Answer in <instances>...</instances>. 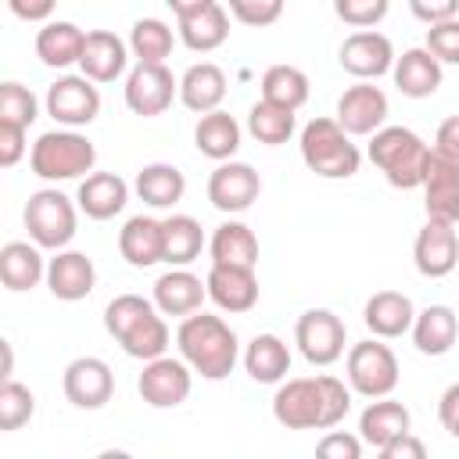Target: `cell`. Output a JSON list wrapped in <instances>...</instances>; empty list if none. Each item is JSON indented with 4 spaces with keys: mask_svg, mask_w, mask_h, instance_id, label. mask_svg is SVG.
I'll return each instance as SVG.
<instances>
[{
    "mask_svg": "<svg viewBox=\"0 0 459 459\" xmlns=\"http://www.w3.org/2000/svg\"><path fill=\"white\" fill-rule=\"evenodd\" d=\"M208 298L230 312V316H244L258 305V276L251 265H222V262H212L208 276Z\"/></svg>",
    "mask_w": 459,
    "mask_h": 459,
    "instance_id": "18",
    "label": "cell"
},
{
    "mask_svg": "<svg viewBox=\"0 0 459 459\" xmlns=\"http://www.w3.org/2000/svg\"><path fill=\"white\" fill-rule=\"evenodd\" d=\"M244 369L255 384H280L290 373V348L276 333H255L244 348Z\"/></svg>",
    "mask_w": 459,
    "mask_h": 459,
    "instance_id": "31",
    "label": "cell"
},
{
    "mask_svg": "<svg viewBox=\"0 0 459 459\" xmlns=\"http://www.w3.org/2000/svg\"><path fill=\"white\" fill-rule=\"evenodd\" d=\"M61 391L75 409H104L115 394V373L97 355H79L65 366Z\"/></svg>",
    "mask_w": 459,
    "mask_h": 459,
    "instance_id": "13",
    "label": "cell"
},
{
    "mask_svg": "<svg viewBox=\"0 0 459 459\" xmlns=\"http://www.w3.org/2000/svg\"><path fill=\"white\" fill-rule=\"evenodd\" d=\"M204 298H208V283L194 276L186 265H172L154 280V305L161 308V316H190L204 305Z\"/></svg>",
    "mask_w": 459,
    "mask_h": 459,
    "instance_id": "24",
    "label": "cell"
},
{
    "mask_svg": "<svg viewBox=\"0 0 459 459\" xmlns=\"http://www.w3.org/2000/svg\"><path fill=\"white\" fill-rule=\"evenodd\" d=\"M423 212L427 219L459 222V161L430 151V165L423 176Z\"/></svg>",
    "mask_w": 459,
    "mask_h": 459,
    "instance_id": "20",
    "label": "cell"
},
{
    "mask_svg": "<svg viewBox=\"0 0 459 459\" xmlns=\"http://www.w3.org/2000/svg\"><path fill=\"white\" fill-rule=\"evenodd\" d=\"M287 0H230V14L247 29H265L280 22Z\"/></svg>",
    "mask_w": 459,
    "mask_h": 459,
    "instance_id": "44",
    "label": "cell"
},
{
    "mask_svg": "<svg viewBox=\"0 0 459 459\" xmlns=\"http://www.w3.org/2000/svg\"><path fill=\"white\" fill-rule=\"evenodd\" d=\"M412 427V416H409V409L398 402V398H391V394H384V398H373L366 409H362V416H359V437L369 445V448H384L387 441H394L398 434H405Z\"/></svg>",
    "mask_w": 459,
    "mask_h": 459,
    "instance_id": "29",
    "label": "cell"
},
{
    "mask_svg": "<svg viewBox=\"0 0 459 459\" xmlns=\"http://www.w3.org/2000/svg\"><path fill=\"white\" fill-rule=\"evenodd\" d=\"M294 344L305 355V362H312V366H333L344 355L348 326L330 308H308L294 323Z\"/></svg>",
    "mask_w": 459,
    "mask_h": 459,
    "instance_id": "9",
    "label": "cell"
},
{
    "mask_svg": "<svg viewBox=\"0 0 459 459\" xmlns=\"http://www.w3.org/2000/svg\"><path fill=\"white\" fill-rule=\"evenodd\" d=\"M208 251H212V262H222V265H258V237L247 222H222L215 226L212 240H208Z\"/></svg>",
    "mask_w": 459,
    "mask_h": 459,
    "instance_id": "36",
    "label": "cell"
},
{
    "mask_svg": "<svg viewBox=\"0 0 459 459\" xmlns=\"http://www.w3.org/2000/svg\"><path fill=\"white\" fill-rule=\"evenodd\" d=\"M301 161L308 165V172L323 176V179H351L362 165V151L351 143V136L341 129L337 118H312L301 129Z\"/></svg>",
    "mask_w": 459,
    "mask_h": 459,
    "instance_id": "5",
    "label": "cell"
},
{
    "mask_svg": "<svg viewBox=\"0 0 459 459\" xmlns=\"http://www.w3.org/2000/svg\"><path fill=\"white\" fill-rule=\"evenodd\" d=\"M441 65H459V18L437 22L427 29V43H423Z\"/></svg>",
    "mask_w": 459,
    "mask_h": 459,
    "instance_id": "45",
    "label": "cell"
},
{
    "mask_svg": "<svg viewBox=\"0 0 459 459\" xmlns=\"http://www.w3.org/2000/svg\"><path fill=\"white\" fill-rule=\"evenodd\" d=\"M129 201V183L118 176V172H90L82 183H79V194H75V204L86 219H115Z\"/></svg>",
    "mask_w": 459,
    "mask_h": 459,
    "instance_id": "26",
    "label": "cell"
},
{
    "mask_svg": "<svg viewBox=\"0 0 459 459\" xmlns=\"http://www.w3.org/2000/svg\"><path fill=\"white\" fill-rule=\"evenodd\" d=\"M47 115L57 126L79 129L90 126L100 115V90L86 75H61L57 82L47 86Z\"/></svg>",
    "mask_w": 459,
    "mask_h": 459,
    "instance_id": "12",
    "label": "cell"
},
{
    "mask_svg": "<svg viewBox=\"0 0 459 459\" xmlns=\"http://www.w3.org/2000/svg\"><path fill=\"white\" fill-rule=\"evenodd\" d=\"M176 348L186 359V366L204 380H226L240 359V341L233 326L222 316H212L201 308L183 316L176 330Z\"/></svg>",
    "mask_w": 459,
    "mask_h": 459,
    "instance_id": "2",
    "label": "cell"
},
{
    "mask_svg": "<svg viewBox=\"0 0 459 459\" xmlns=\"http://www.w3.org/2000/svg\"><path fill=\"white\" fill-rule=\"evenodd\" d=\"M169 4V11L176 14V22L179 18H190V14H197V11H204L208 4H215V0H165Z\"/></svg>",
    "mask_w": 459,
    "mask_h": 459,
    "instance_id": "53",
    "label": "cell"
},
{
    "mask_svg": "<svg viewBox=\"0 0 459 459\" xmlns=\"http://www.w3.org/2000/svg\"><path fill=\"white\" fill-rule=\"evenodd\" d=\"M82 43H86V32L79 25H72V22H47L36 32V57L47 68H68V65H79Z\"/></svg>",
    "mask_w": 459,
    "mask_h": 459,
    "instance_id": "35",
    "label": "cell"
},
{
    "mask_svg": "<svg viewBox=\"0 0 459 459\" xmlns=\"http://www.w3.org/2000/svg\"><path fill=\"white\" fill-rule=\"evenodd\" d=\"M362 437H355V434H344V430H330L319 445H316V452L323 455V459H359L362 455Z\"/></svg>",
    "mask_w": 459,
    "mask_h": 459,
    "instance_id": "46",
    "label": "cell"
},
{
    "mask_svg": "<svg viewBox=\"0 0 459 459\" xmlns=\"http://www.w3.org/2000/svg\"><path fill=\"white\" fill-rule=\"evenodd\" d=\"M423 455H427V445H423L412 430L398 434L394 441H387V445L380 448V459H423Z\"/></svg>",
    "mask_w": 459,
    "mask_h": 459,
    "instance_id": "49",
    "label": "cell"
},
{
    "mask_svg": "<svg viewBox=\"0 0 459 459\" xmlns=\"http://www.w3.org/2000/svg\"><path fill=\"white\" fill-rule=\"evenodd\" d=\"M36 416V394L18 384V380H4L0 384V430H18Z\"/></svg>",
    "mask_w": 459,
    "mask_h": 459,
    "instance_id": "41",
    "label": "cell"
},
{
    "mask_svg": "<svg viewBox=\"0 0 459 459\" xmlns=\"http://www.w3.org/2000/svg\"><path fill=\"white\" fill-rule=\"evenodd\" d=\"M337 61H341V68H344L348 75L373 82V79H380V75H387V72L394 68V47H391V39H387L384 32H377V29H359V32H351V36L341 43Z\"/></svg>",
    "mask_w": 459,
    "mask_h": 459,
    "instance_id": "17",
    "label": "cell"
},
{
    "mask_svg": "<svg viewBox=\"0 0 459 459\" xmlns=\"http://www.w3.org/2000/svg\"><path fill=\"white\" fill-rule=\"evenodd\" d=\"M104 330L122 344L129 359L151 362L169 348V323L161 308L140 294H118L104 308Z\"/></svg>",
    "mask_w": 459,
    "mask_h": 459,
    "instance_id": "3",
    "label": "cell"
},
{
    "mask_svg": "<svg viewBox=\"0 0 459 459\" xmlns=\"http://www.w3.org/2000/svg\"><path fill=\"white\" fill-rule=\"evenodd\" d=\"M136 197L147 204V208H172L183 201L186 194V176L169 165V161H151L136 172Z\"/></svg>",
    "mask_w": 459,
    "mask_h": 459,
    "instance_id": "34",
    "label": "cell"
},
{
    "mask_svg": "<svg viewBox=\"0 0 459 459\" xmlns=\"http://www.w3.org/2000/svg\"><path fill=\"white\" fill-rule=\"evenodd\" d=\"M412 262H416V273L427 276V280L448 276L459 265V233H455V222L427 219L423 230L416 233Z\"/></svg>",
    "mask_w": 459,
    "mask_h": 459,
    "instance_id": "16",
    "label": "cell"
},
{
    "mask_svg": "<svg viewBox=\"0 0 459 459\" xmlns=\"http://www.w3.org/2000/svg\"><path fill=\"white\" fill-rule=\"evenodd\" d=\"M194 387V369L186 366V359H172V355H158L151 362H143V373L136 380L140 398L151 409H176L190 398Z\"/></svg>",
    "mask_w": 459,
    "mask_h": 459,
    "instance_id": "11",
    "label": "cell"
},
{
    "mask_svg": "<svg viewBox=\"0 0 459 459\" xmlns=\"http://www.w3.org/2000/svg\"><path fill=\"white\" fill-rule=\"evenodd\" d=\"M165 226V262L169 265H190L204 247V230L194 215H169Z\"/></svg>",
    "mask_w": 459,
    "mask_h": 459,
    "instance_id": "39",
    "label": "cell"
},
{
    "mask_svg": "<svg viewBox=\"0 0 459 459\" xmlns=\"http://www.w3.org/2000/svg\"><path fill=\"white\" fill-rule=\"evenodd\" d=\"M409 333H412V344L420 355L437 359V355H448L452 344L459 341V319L448 305H427L423 312H416Z\"/></svg>",
    "mask_w": 459,
    "mask_h": 459,
    "instance_id": "30",
    "label": "cell"
},
{
    "mask_svg": "<svg viewBox=\"0 0 459 459\" xmlns=\"http://www.w3.org/2000/svg\"><path fill=\"white\" fill-rule=\"evenodd\" d=\"M351 409V387L330 373L280 380L273 394V416L287 430H330Z\"/></svg>",
    "mask_w": 459,
    "mask_h": 459,
    "instance_id": "1",
    "label": "cell"
},
{
    "mask_svg": "<svg viewBox=\"0 0 459 459\" xmlns=\"http://www.w3.org/2000/svg\"><path fill=\"white\" fill-rule=\"evenodd\" d=\"M437 420H441V427L459 441V384H448V387H445V394H441V402H437Z\"/></svg>",
    "mask_w": 459,
    "mask_h": 459,
    "instance_id": "51",
    "label": "cell"
},
{
    "mask_svg": "<svg viewBox=\"0 0 459 459\" xmlns=\"http://www.w3.org/2000/svg\"><path fill=\"white\" fill-rule=\"evenodd\" d=\"M47 287L57 301H82L93 294L97 287V269L93 258L86 251H72L61 247L50 262H47Z\"/></svg>",
    "mask_w": 459,
    "mask_h": 459,
    "instance_id": "19",
    "label": "cell"
},
{
    "mask_svg": "<svg viewBox=\"0 0 459 459\" xmlns=\"http://www.w3.org/2000/svg\"><path fill=\"white\" fill-rule=\"evenodd\" d=\"M11 14L22 18V22H47L57 7V0H7Z\"/></svg>",
    "mask_w": 459,
    "mask_h": 459,
    "instance_id": "52",
    "label": "cell"
},
{
    "mask_svg": "<svg viewBox=\"0 0 459 459\" xmlns=\"http://www.w3.org/2000/svg\"><path fill=\"white\" fill-rule=\"evenodd\" d=\"M294 111L290 108H280V104H273V100H258V104H251V111H247V133L258 140V143H265V147H280V143H287L290 136H294Z\"/></svg>",
    "mask_w": 459,
    "mask_h": 459,
    "instance_id": "38",
    "label": "cell"
},
{
    "mask_svg": "<svg viewBox=\"0 0 459 459\" xmlns=\"http://www.w3.org/2000/svg\"><path fill=\"white\" fill-rule=\"evenodd\" d=\"M430 143L412 133L409 126H384L369 140V161L384 172V179L394 190H416L423 186L427 165H430Z\"/></svg>",
    "mask_w": 459,
    "mask_h": 459,
    "instance_id": "4",
    "label": "cell"
},
{
    "mask_svg": "<svg viewBox=\"0 0 459 459\" xmlns=\"http://www.w3.org/2000/svg\"><path fill=\"white\" fill-rule=\"evenodd\" d=\"M434 151L459 161V115H448L434 133Z\"/></svg>",
    "mask_w": 459,
    "mask_h": 459,
    "instance_id": "50",
    "label": "cell"
},
{
    "mask_svg": "<svg viewBox=\"0 0 459 459\" xmlns=\"http://www.w3.org/2000/svg\"><path fill=\"white\" fill-rule=\"evenodd\" d=\"M194 147L204 158H212V161H230L240 151V126H237V118L230 111H222V108L201 115L197 126H194Z\"/></svg>",
    "mask_w": 459,
    "mask_h": 459,
    "instance_id": "33",
    "label": "cell"
},
{
    "mask_svg": "<svg viewBox=\"0 0 459 459\" xmlns=\"http://www.w3.org/2000/svg\"><path fill=\"white\" fill-rule=\"evenodd\" d=\"M25 230H29V240H36L43 251H61L72 244L75 237V226H79V204L61 194L57 186H43L36 194H29L25 201Z\"/></svg>",
    "mask_w": 459,
    "mask_h": 459,
    "instance_id": "7",
    "label": "cell"
},
{
    "mask_svg": "<svg viewBox=\"0 0 459 459\" xmlns=\"http://www.w3.org/2000/svg\"><path fill=\"white\" fill-rule=\"evenodd\" d=\"M412 319H416V305L409 294L402 290H377L366 305H362V323L373 337H384V341H394L402 333L412 330Z\"/></svg>",
    "mask_w": 459,
    "mask_h": 459,
    "instance_id": "22",
    "label": "cell"
},
{
    "mask_svg": "<svg viewBox=\"0 0 459 459\" xmlns=\"http://www.w3.org/2000/svg\"><path fill=\"white\" fill-rule=\"evenodd\" d=\"M258 194H262V179L247 161H233V158L219 161L208 176V201L226 215L247 212L258 201Z\"/></svg>",
    "mask_w": 459,
    "mask_h": 459,
    "instance_id": "15",
    "label": "cell"
},
{
    "mask_svg": "<svg viewBox=\"0 0 459 459\" xmlns=\"http://www.w3.org/2000/svg\"><path fill=\"white\" fill-rule=\"evenodd\" d=\"M179 39L183 47H190L194 54H212L230 39V7H222L219 0L208 4L204 11L179 18Z\"/></svg>",
    "mask_w": 459,
    "mask_h": 459,
    "instance_id": "32",
    "label": "cell"
},
{
    "mask_svg": "<svg viewBox=\"0 0 459 459\" xmlns=\"http://www.w3.org/2000/svg\"><path fill=\"white\" fill-rule=\"evenodd\" d=\"M391 75H394V86H398L402 97L423 100V97L437 93V86L445 79V68L427 47H409V50H402V57H394Z\"/></svg>",
    "mask_w": 459,
    "mask_h": 459,
    "instance_id": "21",
    "label": "cell"
},
{
    "mask_svg": "<svg viewBox=\"0 0 459 459\" xmlns=\"http://www.w3.org/2000/svg\"><path fill=\"white\" fill-rule=\"evenodd\" d=\"M118 251L133 269H151L165 262V226L151 215H133L118 230Z\"/></svg>",
    "mask_w": 459,
    "mask_h": 459,
    "instance_id": "23",
    "label": "cell"
},
{
    "mask_svg": "<svg viewBox=\"0 0 459 459\" xmlns=\"http://www.w3.org/2000/svg\"><path fill=\"white\" fill-rule=\"evenodd\" d=\"M0 348H4V380H11V369H14V351H11V341H0Z\"/></svg>",
    "mask_w": 459,
    "mask_h": 459,
    "instance_id": "54",
    "label": "cell"
},
{
    "mask_svg": "<svg viewBox=\"0 0 459 459\" xmlns=\"http://www.w3.org/2000/svg\"><path fill=\"white\" fill-rule=\"evenodd\" d=\"M308 93H312L308 90V75L301 68H294V65H273L262 75V100H273L280 108L298 111V108H305Z\"/></svg>",
    "mask_w": 459,
    "mask_h": 459,
    "instance_id": "37",
    "label": "cell"
},
{
    "mask_svg": "<svg viewBox=\"0 0 459 459\" xmlns=\"http://www.w3.org/2000/svg\"><path fill=\"white\" fill-rule=\"evenodd\" d=\"M226 100V72L212 61H197L179 75V104L194 115H208Z\"/></svg>",
    "mask_w": 459,
    "mask_h": 459,
    "instance_id": "27",
    "label": "cell"
},
{
    "mask_svg": "<svg viewBox=\"0 0 459 459\" xmlns=\"http://www.w3.org/2000/svg\"><path fill=\"white\" fill-rule=\"evenodd\" d=\"M43 247L32 240H7L4 247H0V280H4V287L7 290H14V294H25V290H32L39 280H47V262H43V255H39Z\"/></svg>",
    "mask_w": 459,
    "mask_h": 459,
    "instance_id": "28",
    "label": "cell"
},
{
    "mask_svg": "<svg viewBox=\"0 0 459 459\" xmlns=\"http://www.w3.org/2000/svg\"><path fill=\"white\" fill-rule=\"evenodd\" d=\"M172 43H176V36L161 18H136L129 29V50L136 61L165 65V57L172 54Z\"/></svg>",
    "mask_w": 459,
    "mask_h": 459,
    "instance_id": "40",
    "label": "cell"
},
{
    "mask_svg": "<svg viewBox=\"0 0 459 459\" xmlns=\"http://www.w3.org/2000/svg\"><path fill=\"white\" fill-rule=\"evenodd\" d=\"M129 65V47L111 32V29H93L86 32V43H82V57H79V68L86 79L93 82H115Z\"/></svg>",
    "mask_w": 459,
    "mask_h": 459,
    "instance_id": "25",
    "label": "cell"
},
{
    "mask_svg": "<svg viewBox=\"0 0 459 459\" xmlns=\"http://www.w3.org/2000/svg\"><path fill=\"white\" fill-rule=\"evenodd\" d=\"M391 0H333V14L351 29H373L387 18Z\"/></svg>",
    "mask_w": 459,
    "mask_h": 459,
    "instance_id": "43",
    "label": "cell"
},
{
    "mask_svg": "<svg viewBox=\"0 0 459 459\" xmlns=\"http://www.w3.org/2000/svg\"><path fill=\"white\" fill-rule=\"evenodd\" d=\"M36 115H39L36 93H32L29 86L7 79V82L0 86V122H14V126H25V129H29V126L36 122Z\"/></svg>",
    "mask_w": 459,
    "mask_h": 459,
    "instance_id": "42",
    "label": "cell"
},
{
    "mask_svg": "<svg viewBox=\"0 0 459 459\" xmlns=\"http://www.w3.org/2000/svg\"><path fill=\"white\" fill-rule=\"evenodd\" d=\"M344 377H348V387L362 398H384L398 387V355L384 344V337H369V341H359L348 348V359H344Z\"/></svg>",
    "mask_w": 459,
    "mask_h": 459,
    "instance_id": "8",
    "label": "cell"
},
{
    "mask_svg": "<svg viewBox=\"0 0 459 459\" xmlns=\"http://www.w3.org/2000/svg\"><path fill=\"white\" fill-rule=\"evenodd\" d=\"M409 11L423 22V25H437L459 14V0H409Z\"/></svg>",
    "mask_w": 459,
    "mask_h": 459,
    "instance_id": "48",
    "label": "cell"
},
{
    "mask_svg": "<svg viewBox=\"0 0 459 459\" xmlns=\"http://www.w3.org/2000/svg\"><path fill=\"white\" fill-rule=\"evenodd\" d=\"M387 93L380 86H373L369 79H359L355 86H348L337 97V122L348 136H373L377 129H384L387 122Z\"/></svg>",
    "mask_w": 459,
    "mask_h": 459,
    "instance_id": "14",
    "label": "cell"
},
{
    "mask_svg": "<svg viewBox=\"0 0 459 459\" xmlns=\"http://www.w3.org/2000/svg\"><path fill=\"white\" fill-rule=\"evenodd\" d=\"M29 165L39 179L47 183H65V179H79L90 176L97 165V147L90 136L75 133V129H50L43 133L32 151H29Z\"/></svg>",
    "mask_w": 459,
    "mask_h": 459,
    "instance_id": "6",
    "label": "cell"
},
{
    "mask_svg": "<svg viewBox=\"0 0 459 459\" xmlns=\"http://www.w3.org/2000/svg\"><path fill=\"white\" fill-rule=\"evenodd\" d=\"M176 97H179V79L165 65L136 61L133 72L126 75V108L140 118L165 115Z\"/></svg>",
    "mask_w": 459,
    "mask_h": 459,
    "instance_id": "10",
    "label": "cell"
},
{
    "mask_svg": "<svg viewBox=\"0 0 459 459\" xmlns=\"http://www.w3.org/2000/svg\"><path fill=\"white\" fill-rule=\"evenodd\" d=\"M25 126H14V122H0V165L11 169L22 161V154L29 151L25 147Z\"/></svg>",
    "mask_w": 459,
    "mask_h": 459,
    "instance_id": "47",
    "label": "cell"
}]
</instances>
